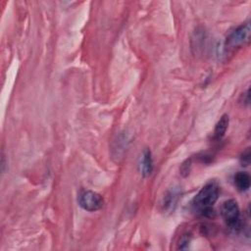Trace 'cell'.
I'll use <instances>...</instances> for the list:
<instances>
[{"label":"cell","instance_id":"6da1fadb","mask_svg":"<svg viewBox=\"0 0 251 251\" xmlns=\"http://www.w3.org/2000/svg\"><path fill=\"white\" fill-rule=\"evenodd\" d=\"M220 186L217 181L211 180L207 182L196 194L192 201V207L199 214L210 217L213 215V205L218 200Z\"/></svg>","mask_w":251,"mask_h":251},{"label":"cell","instance_id":"7a4b0ae2","mask_svg":"<svg viewBox=\"0 0 251 251\" xmlns=\"http://www.w3.org/2000/svg\"><path fill=\"white\" fill-rule=\"evenodd\" d=\"M221 214L227 227L233 231L242 228V221L237 202L234 199L226 200L221 207Z\"/></svg>","mask_w":251,"mask_h":251},{"label":"cell","instance_id":"3957f363","mask_svg":"<svg viewBox=\"0 0 251 251\" xmlns=\"http://www.w3.org/2000/svg\"><path fill=\"white\" fill-rule=\"evenodd\" d=\"M250 24L244 23L237 27H235L226 37V47L235 48L246 43L250 38Z\"/></svg>","mask_w":251,"mask_h":251},{"label":"cell","instance_id":"277c9868","mask_svg":"<svg viewBox=\"0 0 251 251\" xmlns=\"http://www.w3.org/2000/svg\"><path fill=\"white\" fill-rule=\"evenodd\" d=\"M78 204L82 209L88 212H94L103 207L104 200L100 194L94 191L83 190L78 196Z\"/></svg>","mask_w":251,"mask_h":251},{"label":"cell","instance_id":"5b68a950","mask_svg":"<svg viewBox=\"0 0 251 251\" xmlns=\"http://www.w3.org/2000/svg\"><path fill=\"white\" fill-rule=\"evenodd\" d=\"M179 194L180 192L178 187H172L167 191L161 202V208L164 213H172L175 210L179 198Z\"/></svg>","mask_w":251,"mask_h":251},{"label":"cell","instance_id":"8992f818","mask_svg":"<svg viewBox=\"0 0 251 251\" xmlns=\"http://www.w3.org/2000/svg\"><path fill=\"white\" fill-rule=\"evenodd\" d=\"M138 168H139V172L143 177H147L152 174L153 160H152L151 151L148 148H145L142 151L140 158H139Z\"/></svg>","mask_w":251,"mask_h":251},{"label":"cell","instance_id":"52a82bcc","mask_svg":"<svg viewBox=\"0 0 251 251\" xmlns=\"http://www.w3.org/2000/svg\"><path fill=\"white\" fill-rule=\"evenodd\" d=\"M234 185L236 188L241 191H247L250 187V176L246 172H238L233 177Z\"/></svg>","mask_w":251,"mask_h":251},{"label":"cell","instance_id":"ba28073f","mask_svg":"<svg viewBox=\"0 0 251 251\" xmlns=\"http://www.w3.org/2000/svg\"><path fill=\"white\" fill-rule=\"evenodd\" d=\"M228 123H229V119L227 115H223L222 118L219 120V122L216 124L215 129H214V139H221L223 138V136L225 135L227 127H228Z\"/></svg>","mask_w":251,"mask_h":251},{"label":"cell","instance_id":"9c48e42d","mask_svg":"<svg viewBox=\"0 0 251 251\" xmlns=\"http://www.w3.org/2000/svg\"><path fill=\"white\" fill-rule=\"evenodd\" d=\"M191 170V159H187L186 161H184L180 167V174L183 176H186L189 175Z\"/></svg>","mask_w":251,"mask_h":251},{"label":"cell","instance_id":"30bf717a","mask_svg":"<svg viewBox=\"0 0 251 251\" xmlns=\"http://www.w3.org/2000/svg\"><path fill=\"white\" fill-rule=\"evenodd\" d=\"M251 157V153H250V148H246L245 151H243V153L240 156V163L242 164V166H248L250 164V158Z\"/></svg>","mask_w":251,"mask_h":251},{"label":"cell","instance_id":"8fae6325","mask_svg":"<svg viewBox=\"0 0 251 251\" xmlns=\"http://www.w3.org/2000/svg\"><path fill=\"white\" fill-rule=\"evenodd\" d=\"M190 242V236H188V234H183L180 239H179V245H178V248L180 249H184L188 243Z\"/></svg>","mask_w":251,"mask_h":251}]
</instances>
